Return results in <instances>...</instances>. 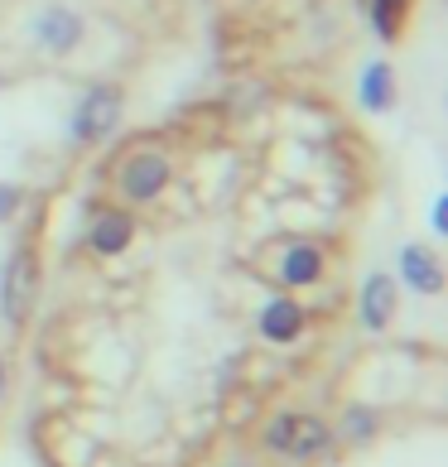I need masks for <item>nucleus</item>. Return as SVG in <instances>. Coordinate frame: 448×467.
<instances>
[{
  "label": "nucleus",
  "mask_w": 448,
  "mask_h": 467,
  "mask_svg": "<svg viewBox=\"0 0 448 467\" xmlns=\"http://www.w3.org/2000/svg\"><path fill=\"white\" fill-rule=\"evenodd\" d=\"M261 443H266V453L285 458V462H314L318 453L333 448V429L323 424L318 414H308V410H280L266 424Z\"/></svg>",
  "instance_id": "obj_1"
},
{
  "label": "nucleus",
  "mask_w": 448,
  "mask_h": 467,
  "mask_svg": "<svg viewBox=\"0 0 448 467\" xmlns=\"http://www.w3.org/2000/svg\"><path fill=\"white\" fill-rule=\"evenodd\" d=\"M120 116H126V92H120L116 82H92V88L78 97L73 116H68V140L82 145V150L101 145L120 126Z\"/></svg>",
  "instance_id": "obj_2"
},
{
  "label": "nucleus",
  "mask_w": 448,
  "mask_h": 467,
  "mask_svg": "<svg viewBox=\"0 0 448 467\" xmlns=\"http://www.w3.org/2000/svg\"><path fill=\"white\" fill-rule=\"evenodd\" d=\"M169 183H174V160H169L164 150H130L126 160L116 169V193L126 198L130 207H150L169 193Z\"/></svg>",
  "instance_id": "obj_3"
},
{
  "label": "nucleus",
  "mask_w": 448,
  "mask_h": 467,
  "mask_svg": "<svg viewBox=\"0 0 448 467\" xmlns=\"http://www.w3.org/2000/svg\"><path fill=\"white\" fill-rule=\"evenodd\" d=\"M39 285H44V265L34 246L10 251L5 270H0V323L5 327H25L34 304H39Z\"/></svg>",
  "instance_id": "obj_4"
},
{
  "label": "nucleus",
  "mask_w": 448,
  "mask_h": 467,
  "mask_svg": "<svg viewBox=\"0 0 448 467\" xmlns=\"http://www.w3.org/2000/svg\"><path fill=\"white\" fill-rule=\"evenodd\" d=\"M82 34H88V20H82L78 10H68V5H44L39 15L29 20V39L44 48V54H73V48L82 44Z\"/></svg>",
  "instance_id": "obj_5"
},
{
  "label": "nucleus",
  "mask_w": 448,
  "mask_h": 467,
  "mask_svg": "<svg viewBox=\"0 0 448 467\" xmlns=\"http://www.w3.org/2000/svg\"><path fill=\"white\" fill-rule=\"evenodd\" d=\"M395 304H401V289H395L391 275L371 270L367 280H361V294H357V318L367 333H386L395 323Z\"/></svg>",
  "instance_id": "obj_6"
},
{
  "label": "nucleus",
  "mask_w": 448,
  "mask_h": 467,
  "mask_svg": "<svg viewBox=\"0 0 448 467\" xmlns=\"http://www.w3.org/2000/svg\"><path fill=\"white\" fill-rule=\"evenodd\" d=\"M88 246H92V255H101V261L126 255L135 246V217L126 213V207H107V213H97L92 227H88Z\"/></svg>",
  "instance_id": "obj_7"
},
{
  "label": "nucleus",
  "mask_w": 448,
  "mask_h": 467,
  "mask_svg": "<svg viewBox=\"0 0 448 467\" xmlns=\"http://www.w3.org/2000/svg\"><path fill=\"white\" fill-rule=\"evenodd\" d=\"M255 327H261V337L275 342V348H289V342H299V333L308 327V314H304V304H299V299L280 294V299H270V304L261 308Z\"/></svg>",
  "instance_id": "obj_8"
},
{
  "label": "nucleus",
  "mask_w": 448,
  "mask_h": 467,
  "mask_svg": "<svg viewBox=\"0 0 448 467\" xmlns=\"http://www.w3.org/2000/svg\"><path fill=\"white\" fill-rule=\"evenodd\" d=\"M323 270H328V255H323V246H314V241H295V246H285V255H280V285L285 289L318 285Z\"/></svg>",
  "instance_id": "obj_9"
},
{
  "label": "nucleus",
  "mask_w": 448,
  "mask_h": 467,
  "mask_svg": "<svg viewBox=\"0 0 448 467\" xmlns=\"http://www.w3.org/2000/svg\"><path fill=\"white\" fill-rule=\"evenodd\" d=\"M401 285H410L415 294H424V299H434V294L443 289V265L439 255L420 246V241H410V246H401Z\"/></svg>",
  "instance_id": "obj_10"
},
{
  "label": "nucleus",
  "mask_w": 448,
  "mask_h": 467,
  "mask_svg": "<svg viewBox=\"0 0 448 467\" xmlns=\"http://www.w3.org/2000/svg\"><path fill=\"white\" fill-rule=\"evenodd\" d=\"M357 92H361V107H367V111H391L395 107V73H391V63L376 58V63L361 67Z\"/></svg>",
  "instance_id": "obj_11"
},
{
  "label": "nucleus",
  "mask_w": 448,
  "mask_h": 467,
  "mask_svg": "<svg viewBox=\"0 0 448 467\" xmlns=\"http://www.w3.org/2000/svg\"><path fill=\"white\" fill-rule=\"evenodd\" d=\"M410 10H415V0H371V25L376 34H381L386 44L401 39V29L410 20Z\"/></svg>",
  "instance_id": "obj_12"
},
{
  "label": "nucleus",
  "mask_w": 448,
  "mask_h": 467,
  "mask_svg": "<svg viewBox=\"0 0 448 467\" xmlns=\"http://www.w3.org/2000/svg\"><path fill=\"white\" fill-rule=\"evenodd\" d=\"M342 439H348V443H367V439H376V410L352 405L348 414H342Z\"/></svg>",
  "instance_id": "obj_13"
},
{
  "label": "nucleus",
  "mask_w": 448,
  "mask_h": 467,
  "mask_svg": "<svg viewBox=\"0 0 448 467\" xmlns=\"http://www.w3.org/2000/svg\"><path fill=\"white\" fill-rule=\"evenodd\" d=\"M20 202H25V188L0 179V222H10L15 213H20Z\"/></svg>",
  "instance_id": "obj_14"
},
{
  "label": "nucleus",
  "mask_w": 448,
  "mask_h": 467,
  "mask_svg": "<svg viewBox=\"0 0 448 467\" xmlns=\"http://www.w3.org/2000/svg\"><path fill=\"white\" fill-rule=\"evenodd\" d=\"M429 222H434L439 236H448V198H434V213H429Z\"/></svg>",
  "instance_id": "obj_15"
},
{
  "label": "nucleus",
  "mask_w": 448,
  "mask_h": 467,
  "mask_svg": "<svg viewBox=\"0 0 448 467\" xmlns=\"http://www.w3.org/2000/svg\"><path fill=\"white\" fill-rule=\"evenodd\" d=\"M0 395H5V357H0Z\"/></svg>",
  "instance_id": "obj_16"
}]
</instances>
